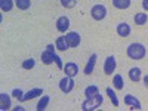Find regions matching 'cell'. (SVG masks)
I'll return each instance as SVG.
<instances>
[{
    "label": "cell",
    "mask_w": 148,
    "mask_h": 111,
    "mask_svg": "<svg viewBox=\"0 0 148 111\" xmlns=\"http://www.w3.org/2000/svg\"><path fill=\"white\" fill-rule=\"evenodd\" d=\"M147 51H145V46L141 45V43H132L129 45L127 47V56L130 59H135V61H139L145 56Z\"/></svg>",
    "instance_id": "1"
},
{
    "label": "cell",
    "mask_w": 148,
    "mask_h": 111,
    "mask_svg": "<svg viewBox=\"0 0 148 111\" xmlns=\"http://www.w3.org/2000/svg\"><path fill=\"white\" fill-rule=\"evenodd\" d=\"M102 101H104L102 95H101V93H98V95H95V96H92V98H88V99H86V101L82 104V110H83V111L96 110L98 107H101Z\"/></svg>",
    "instance_id": "2"
},
{
    "label": "cell",
    "mask_w": 148,
    "mask_h": 111,
    "mask_svg": "<svg viewBox=\"0 0 148 111\" xmlns=\"http://www.w3.org/2000/svg\"><path fill=\"white\" fill-rule=\"evenodd\" d=\"M90 15L95 21H102L107 16V8L104 5H95L90 9Z\"/></svg>",
    "instance_id": "3"
},
{
    "label": "cell",
    "mask_w": 148,
    "mask_h": 111,
    "mask_svg": "<svg viewBox=\"0 0 148 111\" xmlns=\"http://www.w3.org/2000/svg\"><path fill=\"white\" fill-rule=\"evenodd\" d=\"M55 47L53 45H47L46 47V51L42 52V62L45 65H51L53 62V55H55Z\"/></svg>",
    "instance_id": "4"
},
{
    "label": "cell",
    "mask_w": 148,
    "mask_h": 111,
    "mask_svg": "<svg viewBox=\"0 0 148 111\" xmlns=\"http://www.w3.org/2000/svg\"><path fill=\"white\" fill-rule=\"evenodd\" d=\"M59 89H61V92H64V93H70V92L74 89V80H73V77L65 76L64 79H61V82H59Z\"/></svg>",
    "instance_id": "5"
},
{
    "label": "cell",
    "mask_w": 148,
    "mask_h": 111,
    "mask_svg": "<svg viewBox=\"0 0 148 111\" xmlns=\"http://www.w3.org/2000/svg\"><path fill=\"white\" fill-rule=\"evenodd\" d=\"M65 40H67V43H68V47H77L79 45H80V34L79 33H76V31H71V33H68L67 36H65Z\"/></svg>",
    "instance_id": "6"
},
{
    "label": "cell",
    "mask_w": 148,
    "mask_h": 111,
    "mask_svg": "<svg viewBox=\"0 0 148 111\" xmlns=\"http://www.w3.org/2000/svg\"><path fill=\"white\" fill-rule=\"evenodd\" d=\"M116 58L114 56H108L105 59V64H104V73L107 74V76H111L113 74V71L116 70Z\"/></svg>",
    "instance_id": "7"
},
{
    "label": "cell",
    "mask_w": 148,
    "mask_h": 111,
    "mask_svg": "<svg viewBox=\"0 0 148 111\" xmlns=\"http://www.w3.org/2000/svg\"><path fill=\"white\" fill-rule=\"evenodd\" d=\"M56 28L59 33H65L70 28V19L67 16H59L56 19Z\"/></svg>",
    "instance_id": "8"
},
{
    "label": "cell",
    "mask_w": 148,
    "mask_h": 111,
    "mask_svg": "<svg viewBox=\"0 0 148 111\" xmlns=\"http://www.w3.org/2000/svg\"><path fill=\"white\" fill-rule=\"evenodd\" d=\"M125 104L129 105L132 110H141V108H142V107H141V102H139L133 95H126V96H125Z\"/></svg>",
    "instance_id": "9"
},
{
    "label": "cell",
    "mask_w": 148,
    "mask_h": 111,
    "mask_svg": "<svg viewBox=\"0 0 148 111\" xmlns=\"http://www.w3.org/2000/svg\"><path fill=\"white\" fill-rule=\"evenodd\" d=\"M64 70H65V76H68V77H74V76H77V73H79V67L74 62H67Z\"/></svg>",
    "instance_id": "10"
},
{
    "label": "cell",
    "mask_w": 148,
    "mask_h": 111,
    "mask_svg": "<svg viewBox=\"0 0 148 111\" xmlns=\"http://www.w3.org/2000/svg\"><path fill=\"white\" fill-rule=\"evenodd\" d=\"M117 34L121 36V37H127V36H130V27H129V24H126V22H120V24H117Z\"/></svg>",
    "instance_id": "11"
},
{
    "label": "cell",
    "mask_w": 148,
    "mask_h": 111,
    "mask_svg": "<svg viewBox=\"0 0 148 111\" xmlns=\"http://www.w3.org/2000/svg\"><path fill=\"white\" fill-rule=\"evenodd\" d=\"M95 64H96V53H92L89 61H88V64H86V67H84V74H88V76L92 74L93 68H95Z\"/></svg>",
    "instance_id": "12"
},
{
    "label": "cell",
    "mask_w": 148,
    "mask_h": 111,
    "mask_svg": "<svg viewBox=\"0 0 148 111\" xmlns=\"http://www.w3.org/2000/svg\"><path fill=\"white\" fill-rule=\"evenodd\" d=\"M40 95H43V89H40V88H37V89H31V90H28L25 95H24V99H22V101H30V99H34V98L40 96Z\"/></svg>",
    "instance_id": "13"
},
{
    "label": "cell",
    "mask_w": 148,
    "mask_h": 111,
    "mask_svg": "<svg viewBox=\"0 0 148 111\" xmlns=\"http://www.w3.org/2000/svg\"><path fill=\"white\" fill-rule=\"evenodd\" d=\"M129 79L132 82H135V83H138L141 80V68H138V67L130 68L129 70Z\"/></svg>",
    "instance_id": "14"
},
{
    "label": "cell",
    "mask_w": 148,
    "mask_h": 111,
    "mask_svg": "<svg viewBox=\"0 0 148 111\" xmlns=\"http://www.w3.org/2000/svg\"><path fill=\"white\" fill-rule=\"evenodd\" d=\"M55 46H56L58 51H62V52L67 51V49H68V43H67V40H65V36L58 37L56 42H55Z\"/></svg>",
    "instance_id": "15"
},
{
    "label": "cell",
    "mask_w": 148,
    "mask_h": 111,
    "mask_svg": "<svg viewBox=\"0 0 148 111\" xmlns=\"http://www.w3.org/2000/svg\"><path fill=\"white\" fill-rule=\"evenodd\" d=\"M0 108L2 110H9L10 108V98L6 93H0Z\"/></svg>",
    "instance_id": "16"
},
{
    "label": "cell",
    "mask_w": 148,
    "mask_h": 111,
    "mask_svg": "<svg viewBox=\"0 0 148 111\" xmlns=\"http://www.w3.org/2000/svg\"><path fill=\"white\" fill-rule=\"evenodd\" d=\"M133 21H135L136 25H144V24H147V21H148V15L145 14V12H139V14L135 15Z\"/></svg>",
    "instance_id": "17"
},
{
    "label": "cell",
    "mask_w": 148,
    "mask_h": 111,
    "mask_svg": "<svg viewBox=\"0 0 148 111\" xmlns=\"http://www.w3.org/2000/svg\"><path fill=\"white\" fill-rule=\"evenodd\" d=\"M113 86L117 89V90H121L123 88H125V82H123V77L120 76V74H116L114 79H113Z\"/></svg>",
    "instance_id": "18"
},
{
    "label": "cell",
    "mask_w": 148,
    "mask_h": 111,
    "mask_svg": "<svg viewBox=\"0 0 148 111\" xmlns=\"http://www.w3.org/2000/svg\"><path fill=\"white\" fill-rule=\"evenodd\" d=\"M113 6L117 9H127L130 6V0H113Z\"/></svg>",
    "instance_id": "19"
},
{
    "label": "cell",
    "mask_w": 148,
    "mask_h": 111,
    "mask_svg": "<svg viewBox=\"0 0 148 111\" xmlns=\"http://www.w3.org/2000/svg\"><path fill=\"white\" fill-rule=\"evenodd\" d=\"M0 8H2L3 12H9L14 8V2L12 0H0Z\"/></svg>",
    "instance_id": "20"
},
{
    "label": "cell",
    "mask_w": 148,
    "mask_h": 111,
    "mask_svg": "<svg viewBox=\"0 0 148 111\" xmlns=\"http://www.w3.org/2000/svg\"><path fill=\"white\" fill-rule=\"evenodd\" d=\"M15 5L21 10H27L31 6V2H30V0H15Z\"/></svg>",
    "instance_id": "21"
},
{
    "label": "cell",
    "mask_w": 148,
    "mask_h": 111,
    "mask_svg": "<svg viewBox=\"0 0 148 111\" xmlns=\"http://www.w3.org/2000/svg\"><path fill=\"white\" fill-rule=\"evenodd\" d=\"M98 93H99V89H98L96 86H88V88L84 89V95L88 98H92V96H95Z\"/></svg>",
    "instance_id": "22"
},
{
    "label": "cell",
    "mask_w": 148,
    "mask_h": 111,
    "mask_svg": "<svg viewBox=\"0 0 148 111\" xmlns=\"http://www.w3.org/2000/svg\"><path fill=\"white\" fill-rule=\"evenodd\" d=\"M49 96L47 95H43L42 96V99L39 101V104H37V110L39 111H43V110H46V107H47V104H49Z\"/></svg>",
    "instance_id": "23"
},
{
    "label": "cell",
    "mask_w": 148,
    "mask_h": 111,
    "mask_svg": "<svg viewBox=\"0 0 148 111\" xmlns=\"http://www.w3.org/2000/svg\"><path fill=\"white\" fill-rule=\"evenodd\" d=\"M107 95L110 96V99H111V102H113V105L114 107H119V99H117V95H116V92L111 89V88H107Z\"/></svg>",
    "instance_id": "24"
},
{
    "label": "cell",
    "mask_w": 148,
    "mask_h": 111,
    "mask_svg": "<svg viewBox=\"0 0 148 111\" xmlns=\"http://www.w3.org/2000/svg\"><path fill=\"white\" fill-rule=\"evenodd\" d=\"M34 65H36V61H34L33 58L25 59V61L22 62V68H25V70H31V68H34Z\"/></svg>",
    "instance_id": "25"
},
{
    "label": "cell",
    "mask_w": 148,
    "mask_h": 111,
    "mask_svg": "<svg viewBox=\"0 0 148 111\" xmlns=\"http://www.w3.org/2000/svg\"><path fill=\"white\" fill-rule=\"evenodd\" d=\"M61 5H62L64 8L67 9H71L77 5V0H61Z\"/></svg>",
    "instance_id": "26"
},
{
    "label": "cell",
    "mask_w": 148,
    "mask_h": 111,
    "mask_svg": "<svg viewBox=\"0 0 148 111\" xmlns=\"http://www.w3.org/2000/svg\"><path fill=\"white\" fill-rule=\"evenodd\" d=\"M12 95H14L18 101H22V99H24V93H22V90H21V89H15L14 92H12Z\"/></svg>",
    "instance_id": "27"
},
{
    "label": "cell",
    "mask_w": 148,
    "mask_h": 111,
    "mask_svg": "<svg viewBox=\"0 0 148 111\" xmlns=\"http://www.w3.org/2000/svg\"><path fill=\"white\" fill-rule=\"evenodd\" d=\"M53 61H55V64L58 65V68H62L64 65H62V61H61V58L58 56V55H53Z\"/></svg>",
    "instance_id": "28"
},
{
    "label": "cell",
    "mask_w": 148,
    "mask_h": 111,
    "mask_svg": "<svg viewBox=\"0 0 148 111\" xmlns=\"http://www.w3.org/2000/svg\"><path fill=\"white\" fill-rule=\"evenodd\" d=\"M142 8H144V10L148 12V0H142Z\"/></svg>",
    "instance_id": "29"
},
{
    "label": "cell",
    "mask_w": 148,
    "mask_h": 111,
    "mask_svg": "<svg viewBox=\"0 0 148 111\" xmlns=\"http://www.w3.org/2000/svg\"><path fill=\"white\" fill-rule=\"evenodd\" d=\"M144 84H145V88L148 89V74H147V76L144 77Z\"/></svg>",
    "instance_id": "30"
}]
</instances>
